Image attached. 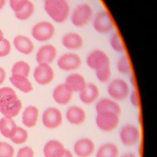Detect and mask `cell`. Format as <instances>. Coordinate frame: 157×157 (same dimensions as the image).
Wrapping results in <instances>:
<instances>
[{
	"mask_svg": "<svg viewBox=\"0 0 157 157\" xmlns=\"http://www.w3.org/2000/svg\"><path fill=\"white\" fill-rule=\"evenodd\" d=\"M44 9L48 17L56 23H64L71 13L67 0H44Z\"/></svg>",
	"mask_w": 157,
	"mask_h": 157,
	"instance_id": "6da1fadb",
	"label": "cell"
},
{
	"mask_svg": "<svg viewBox=\"0 0 157 157\" xmlns=\"http://www.w3.org/2000/svg\"><path fill=\"white\" fill-rule=\"evenodd\" d=\"M93 10L88 3L83 2L78 4L71 12L70 19L72 24L77 28L85 26L92 19Z\"/></svg>",
	"mask_w": 157,
	"mask_h": 157,
	"instance_id": "7a4b0ae2",
	"label": "cell"
},
{
	"mask_svg": "<svg viewBox=\"0 0 157 157\" xmlns=\"http://www.w3.org/2000/svg\"><path fill=\"white\" fill-rule=\"evenodd\" d=\"M56 33L53 23L50 21L42 20L34 25L31 29V35L37 41L47 42L50 40Z\"/></svg>",
	"mask_w": 157,
	"mask_h": 157,
	"instance_id": "3957f363",
	"label": "cell"
},
{
	"mask_svg": "<svg viewBox=\"0 0 157 157\" xmlns=\"http://www.w3.org/2000/svg\"><path fill=\"white\" fill-rule=\"evenodd\" d=\"M93 27L97 33L104 34L113 30L114 23L109 13L105 10H101L93 17Z\"/></svg>",
	"mask_w": 157,
	"mask_h": 157,
	"instance_id": "277c9868",
	"label": "cell"
},
{
	"mask_svg": "<svg viewBox=\"0 0 157 157\" xmlns=\"http://www.w3.org/2000/svg\"><path fill=\"white\" fill-rule=\"evenodd\" d=\"M107 92L113 99L123 101L129 94V85L123 79L114 78L109 82L107 86Z\"/></svg>",
	"mask_w": 157,
	"mask_h": 157,
	"instance_id": "5b68a950",
	"label": "cell"
},
{
	"mask_svg": "<svg viewBox=\"0 0 157 157\" xmlns=\"http://www.w3.org/2000/svg\"><path fill=\"white\" fill-rule=\"evenodd\" d=\"M119 115L112 112H101L97 113L96 123L97 126L104 131H112L118 125Z\"/></svg>",
	"mask_w": 157,
	"mask_h": 157,
	"instance_id": "8992f818",
	"label": "cell"
},
{
	"mask_svg": "<svg viewBox=\"0 0 157 157\" xmlns=\"http://www.w3.org/2000/svg\"><path fill=\"white\" fill-rule=\"evenodd\" d=\"M87 66L94 71L104 67L110 66V58L102 50L96 48L91 50L86 56Z\"/></svg>",
	"mask_w": 157,
	"mask_h": 157,
	"instance_id": "52a82bcc",
	"label": "cell"
},
{
	"mask_svg": "<svg viewBox=\"0 0 157 157\" xmlns=\"http://www.w3.org/2000/svg\"><path fill=\"white\" fill-rule=\"evenodd\" d=\"M82 65L80 56L74 52H66L61 55L57 59V66L62 71H73Z\"/></svg>",
	"mask_w": 157,
	"mask_h": 157,
	"instance_id": "ba28073f",
	"label": "cell"
},
{
	"mask_svg": "<svg viewBox=\"0 0 157 157\" xmlns=\"http://www.w3.org/2000/svg\"><path fill=\"white\" fill-rule=\"evenodd\" d=\"M33 77L39 85H47L53 80L55 72L50 64L40 63L35 67Z\"/></svg>",
	"mask_w": 157,
	"mask_h": 157,
	"instance_id": "9c48e42d",
	"label": "cell"
},
{
	"mask_svg": "<svg viewBox=\"0 0 157 157\" xmlns=\"http://www.w3.org/2000/svg\"><path fill=\"white\" fill-rule=\"evenodd\" d=\"M42 121L43 124L47 128H57L62 123V113L61 111L56 107H48L44 111L42 117Z\"/></svg>",
	"mask_w": 157,
	"mask_h": 157,
	"instance_id": "30bf717a",
	"label": "cell"
},
{
	"mask_svg": "<svg viewBox=\"0 0 157 157\" xmlns=\"http://www.w3.org/2000/svg\"><path fill=\"white\" fill-rule=\"evenodd\" d=\"M58 50L56 47L52 44H45L37 50L36 59L38 64L45 63L50 64L57 58Z\"/></svg>",
	"mask_w": 157,
	"mask_h": 157,
	"instance_id": "8fae6325",
	"label": "cell"
},
{
	"mask_svg": "<svg viewBox=\"0 0 157 157\" xmlns=\"http://www.w3.org/2000/svg\"><path fill=\"white\" fill-rule=\"evenodd\" d=\"M120 137L124 145H134L139 140L140 132L136 126L131 124H126L120 130Z\"/></svg>",
	"mask_w": 157,
	"mask_h": 157,
	"instance_id": "7c38bea8",
	"label": "cell"
},
{
	"mask_svg": "<svg viewBox=\"0 0 157 157\" xmlns=\"http://www.w3.org/2000/svg\"><path fill=\"white\" fill-rule=\"evenodd\" d=\"M61 44L66 49L71 51L80 50L84 44L82 36L76 32H67L61 37Z\"/></svg>",
	"mask_w": 157,
	"mask_h": 157,
	"instance_id": "4fadbf2b",
	"label": "cell"
},
{
	"mask_svg": "<svg viewBox=\"0 0 157 157\" xmlns=\"http://www.w3.org/2000/svg\"><path fill=\"white\" fill-rule=\"evenodd\" d=\"M95 145L93 140L88 138H82L75 143L74 150L78 157H89L94 151Z\"/></svg>",
	"mask_w": 157,
	"mask_h": 157,
	"instance_id": "5bb4252c",
	"label": "cell"
},
{
	"mask_svg": "<svg viewBox=\"0 0 157 157\" xmlns=\"http://www.w3.org/2000/svg\"><path fill=\"white\" fill-rule=\"evenodd\" d=\"M99 96V88L93 83H86L85 87L79 92L80 99L85 104L93 103L98 98Z\"/></svg>",
	"mask_w": 157,
	"mask_h": 157,
	"instance_id": "9a60e30c",
	"label": "cell"
},
{
	"mask_svg": "<svg viewBox=\"0 0 157 157\" xmlns=\"http://www.w3.org/2000/svg\"><path fill=\"white\" fill-rule=\"evenodd\" d=\"M73 93L65 85L64 83L58 85L53 90L52 96L54 101L58 104H67L72 98Z\"/></svg>",
	"mask_w": 157,
	"mask_h": 157,
	"instance_id": "2e32d148",
	"label": "cell"
},
{
	"mask_svg": "<svg viewBox=\"0 0 157 157\" xmlns=\"http://www.w3.org/2000/svg\"><path fill=\"white\" fill-rule=\"evenodd\" d=\"M72 92H80L86 84L85 77L79 73H72L68 75L64 83Z\"/></svg>",
	"mask_w": 157,
	"mask_h": 157,
	"instance_id": "e0dca14e",
	"label": "cell"
},
{
	"mask_svg": "<svg viewBox=\"0 0 157 157\" xmlns=\"http://www.w3.org/2000/svg\"><path fill=\"white\" fill-rule=\"evenodd\" d=\"M66 151L63 144L57 140H50L44 145L43 152L45 157H62Z\"/></svg>",
	"mask_w": 157,
	"mask_h": 157,
	"instance_id": "ac0fdd59",
	"label": "cell"
},
{
	"mask_svg": "<svg viewBox=\"0 0 157 157\" xmlns=\"http://www.w3.org/2000/svg\"><path fill=\"white\" fill-rule=\"evenodd\" d=\"M13 45L15 48L24 55H30L34 50V44L28 36L18 35L13 39Z\"/></svg>",
	"mask_w": 157,
	"mask_h": 157,
	"instance_id": "d6986e66",
	"label": "cell"
},
{
	"mask_svg": "<svg viewBox=\"0 0 157 157\" xmlns=\"http://www.w3.org/2000/svg\"><path fill=\"white\" fill-rule=\"evenodd\" d=\"M66 117L71 124L79 125L85 121L86 114L85 110L82 107L72 105L67 109L66 112Z\"/></svg>",
	"mask_w": 157,
	"mask_h": 157,
	"instance_id": "ffe728a7",
	"label": "cell"
},
{
	"mask_svg": "<svg viewBox=\"0 0 157 157\" xmlns=\"http://www.w3.org/2000/svg\"><path fill=\"white\" fill-rule=\"evenodd\" d=\"M18 99L16 93L10 87L0 88V108H6L12 105Z\"/></svg>",
	"mask_w": 157,
	"mask_h": 157,
	"instance_id": "44dd1931",
	"label": "cell"
},
{
	"mask_svg": "<svg viewBox=\"0 0 157 157\" xmlns=\"http://www.w3.org/2000/svg\"><path fill=\"white\" fill-rule=\"evenodd\" d=\"M97 113L101 112H112L117 114L121 112V107L115 101L109 98H104L101 99L96 105Z\"/></svg>",
	"mask_w": 157,
	"mask_h": 157,
	"instance_id": "7402d4cb",
	"label": "cell"
},
{
	"mask_svg": "<svg viewBox=\"0 0 157 157\" xmlns=\"http://www.w3.org/2000/svg\"><path fill=\"white\" fill-rule=\"evenodd\" d=\"M39 117V110L37 107L29 105L25 108L23 115L22 122L25 126L33 128L36 126Z\"/></svg>",
	"mask_w": 157,
	"mask_h": 157,
	"instance_id": "603a6c76",
	"label": "cell"
},
{
	"mask_svg": "<svg viewBox=\"0 0 157 157\" xmlns=\"http://www.w3.org/2000/svg\"><path fill=\"white\" fill-rule=\"evenodd\" d=\"M9 80L13 86L23 93H29L33 90V85L27 77L14 74L9 78Z\"/></svg>",
	"mask_w": 157,
	"mask_h": 157,
	"instance_id": "cb8c5ba5",
	"label": "cell"
},
{
	"mask_svg": "<svg viewBox=\"0 0 157 157\" xmlns=\"http://www.w3.org/2000/svg\"><path fill=\"white\" fill-rule=\"evenodd\" d=\"M118 148L113 143H105L99 148L96 157H118Z\"/></svg>",
	"mask_w": 157,
	"mask_h": 157,
	"instance_id": "d4e9b609",
	"label": "cell"
},
{
	"mask_svg": "<svg viewBox=\"0 0 157 157\" xmlns=\"http://www.w3.org/2000/svg\"><path fill=\"white\" fill-rule=\"evenodd\" d=\"M16 128L15 122L12 118L4 117L0 120V131L5 137L10 139Z\"/></svg>",
	"mask_w": 157,
	"mask_h": 157,
	"instance_id": "484cf974",
	"label": "cell"
},
{
	"mask_svg": "<svg viewBox=\"0 0 157 157\" xmlns=\"http://www.w3.org/2000/svg\"><path fill=\"white\" fill-rule=\"evenodd\" d=\"M35 11V6L31 1H28L25 6L19 11L15 12L16 18L20 20H27L33 15Z\"/></svg>",
	"mask_w": 157,
	"mask_h": 157,
	"instance_id": "4316f807",
	"label": "cell"
},
{
	"mask_svg": "<svg viewBox=\"0 0 157 157\" xmlns=\"http://www.w3.org/2000/svg\"><path fill=\"white\" fill-rule=\"evenodd\" d=\"M109 44L112 49L117 53H123L124 52V46L119 33L113 32L109 38Z\"/></svg>",
	"mask_w": 157,
	"mask_h": 157,
	"instance_id": "83f0119b",
	"label": "cell"
},
{
	"mask_svg": "<svg viewBox=\"0 0 157 157\" xmlns=\"http://www.w3.org/2000/svg\"><path fill=\"white\" fill-rule=\"evenodd\" d=\"M21 102L18 99L12 105L6 108H0V112L5 117L12 118L18 115L21 109Z\"/></svg>",
	"mask_w": 157,
	"mask_h": 157,
	"instance_id": "f1b7e54d",
	"label": "cell"
},
{
	"mask_svg": "<svg viewBox=\"0 0 157 157\" xmlns=\"http://www.w3.org/2000/svg\"><path fill=\"white\" fill-rule=\"evenodd\" d=\"M117 69L122 75H127L131 72V64L128 56L122 54L117 59Z\"/></svg>",
	"mask_w": 157,
	"mask_h": 157,
	"instance_id": "f546056e",
	"label": "cell"
},
{
	"mask_svg": "<svg viewBox=\"0 0 157 157\" xmlns=\"http://www.w3.org/2000/svg\"><path fill=\"white\" fill-rule=\"evenodd\" d=\"M31 71L30 65L26 61H19L15 63L12 69V75H21L28 77Z\"/></svg>",
	"mask_w": 157,
	"mask_h": 157,
	"instance_id": "4dcf8cb0",
	"label": "cell"
},
{
	"mask_svg": "<svg viewBox=\"0 0 157 157\" xmlns=\"http://www.w3.org/2000/svg\"><path fill=\"white\" fill-rule=\"evenodd\" d=\"M28 137V132L23 128L17 126L10 139L16 144H22L25 143Z\"/></svg>",
	"mask_w": 157,
	"mask_h": 157,
	"instance_id": "1f68e13d",
	"label": "cell"
},
{
	"mask_svg": "<svg viewBox=\"0 0 157 157\" xmlns=\"http://www.w3.org/2000/svg\"><path fill=\"white\" fill-rule=\"evenodd\" d=\"M110 66H107L95 71V74L97 79L102 83L107 82L111 77Z\"/></svg>",
	"mask_w": 157,
	"mask_h": 157,
	"instance_id": "d6a6232c",
	"label": "cell"
},
{
	"mask_svg": "<svg viewBox=\"0 0 157 157\" xmlns=\"http://www.w3.org/2000/svg\"><path fill=\"white\" fill-rule=\"evenodd\" d=\"M14 152L12 145L4 142H0V157H13Z\"/></svg>",
	"mask_w": 157,
	"mask_h": 157,
	"instance_id": "836d02e7",
	"label": "cell"
},
{
	"mask_svg": "<svg viewBox=\"0 0 157 157\" xmlns=\"http://www.w3.org/2000/svg\"><path fill=\"white\" fill-rule=\"evenodd\" d=\"M11 45L10 42L6 38L0 41V57L8 55L10 52Z\"/></svg>",
	"mask_w": 157,
	"mask_h": 157,
	"instance_id": "e575fe53",
	"label": "cell"
},
{
	"mask_svg": "<svg viewBox=\"0 0 157 157\" xmlns=\"http://www.w3.org/2000/svg\"><path fill=\"white\" fill-rule=\"evenodd\" d=\"M29 0H9L11 9L17 12L20 10Z\"/></svg>",
	"mask_w": 157,
	"mask_h": 157,
	"instance_id": "d590c367",
	"label": "cell"
},
{
	"mask_svg": "<svg viewBox=\"0 0 157 157\" xmlns=\"http://www.w3.org/2000/svg\"><path fill=\"white\" fill-rule=\"evenodd\" d=\"M34 152L29 147H24L21 148L18 153L17 157H34Z\"/></svg>",
	"mask_w": 157,
	"mask_h": 157,
	"instance_id": "8d00e7d4",
	"label": "cell"
},
{
	"mask_svg": "<svg viewBox=\"0 0 157 157\" xmlns=\"http://www.w3.org/2000/svg\"><path fill=\"white\" fill-rule=\"evenodd\" d=\"M130 101L132 105H133L136 107H138L139 105L138 94L136 90H132L130 93Z\"/></svg>",
	"mask_w": 157,
	"mask_h": 157,
	"instance_id": "74e56055",
	"label": "cell"
},
{
	"mask_svg": "<svg viewBox=\"0 0 157 157\" xmlns=\"http://www.w3.org/2000/svg\"><path fill=\"white\" fill-rule=\"evenodd\" d=\"M6 78V72L4 69L0 67V85L2 84Z\"/></svg>",
	"mask_w": 157,
	"mask_h": 157,
	"instance_id": "f35d334b",
	"label": "cell"
},
{
	"mask_svg": "<svg viewBox=\"0 0 157 157\" xmlns=\"http://www.w3.org/2000/svg\"><path fill=\"white\" fill-rule=\"evenodd\" d=\"M62 157H74V156L71 151L66 150V151Z\"/></svg>",
	"mask_w": 157,
	"mask_h": 157,
	"instance_id": "ab89813d",
	"label": "cell"
},
{
	"mask_svg": "<svg viewBox=\"0 0 157 157\" xmlns=\"http://www.w3.org/2000/svg\"><path fill=\"white\" fill-rule=\"evenodd\" d=\"M121 157H136V156L132 153H128L123 155Z\"/></svg>",
	"mask_w": 157,
	"mask_h": 157,
	"instance_id": "60d3db41",
	"label": "cell"
},
{
	"mask_svg": "<svg viewBox=\"0 0 157 157\" xmlns=\"http://www.w3.org/2000/svg\"><path fill=\"white\" fill-rule=\"evenodd\" d=\"M6 3V0H0V10L3 8Z\"/></svg>",
	"mask_w": 157,
	"mask_h": 157,
	"instance_id": "b9f144b4",
	"label": "cell"
},
{
	"mask_svg": "<svg viewBox=\"0 0 157 157\" xmlns=\"http://www.w3.org/2000/svg\"><path fill=\"white\" fill-rule=\"evenodd\" d=\"M3 38H4V37H3V33H2V31H1V29H0V41L2 40Z\"/></svg>",
	"mask_w": 157,
	"mask_h": 157,
	"instance_id": "7bdbcfd3",
	"label": "cell"
}]
</instances>
